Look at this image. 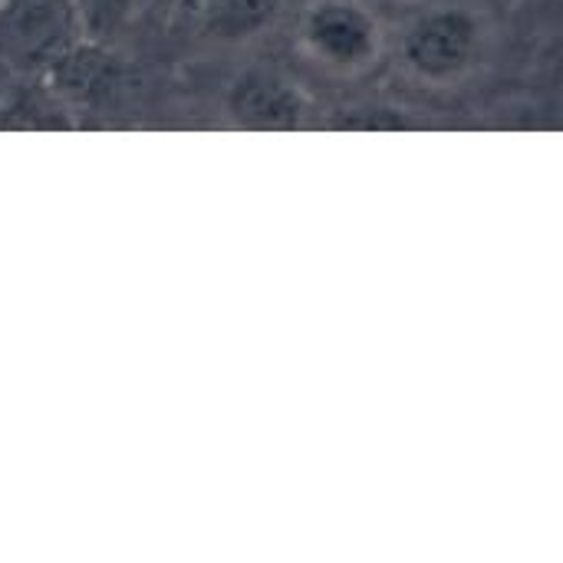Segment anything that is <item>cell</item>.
Wrapping results in <instances>:
<instances>
[{
  "instance_id": "obj_1",
  "label": "cell",
  "mask_w": 563,
  "mask_h": 563,
  "mask_svg": "<svg viewBox=\"0 0 563 563\" xmlns=\"http://www.w3.org/2000/svg\"><path fill=\"white\" fill-rule=\"evenodd\" d=\"M495 23L475 0H429L389 26V53L399 73L426 89L472 82L495 53Z\"/></svg>"
},
{
  "instance_id": "obj_2",
  "label": "cell",
  "mask_w": 563,
  "mask_h": 563,
  "mask_svg": "<svg viewBox=\"0 0 563 563\" xmlns=\"http://www.w3.org/2000/svg\"><path fill=\"white\" fill-rule=\"evenodd\" d=\"M300 56L340 79L373 73L389 53V23L369 0H307L294 20Z\"/></svg>"
},
{
  "instance_id": "obj_3",
  "label": "cell",
  "mask_w": 563,
  "mask_h": 563,
  "mask_svg": "<svg viewBox=\"0 0 563 563\" xmlns=\"http://www.w3.org/2000/svg\"><path fill=\"white\" fill-rule=\"evenodd\" d=\"M228 109L238 122L254 129H294L310 115V99L290 76L257 69L231 86Z\"/></svg>"
},
{
  "instance_id": "obj_4",
  "label": "cell",
  "mask_w": 563,
  "mask_h": 563,
  "mask_svg": "<svg viewBox=\"0 0 563 563\" xmlns=\"http://www.w3.org/2000/svg\"><path fill=\"white\" fill-rule=\"evenodd\" d=\"M284 0H201L205 30L224 43H244L261 36L280 13Z\"/></svg>"
},
{
  "instance_id": "obj_5",
  "label": "cell",
  "mask_w": 563,
  "mask_h": 563,
  "mask_svg": "<svg viewBox=\"0 0 563 563\" xmlns=\"http://www.w3.org/2000/svg\"><path fill=\"white\" fill-rule=\"evenodd\" d=\"M181 7H188V10H198L201 7V0H178Z\"/></svg>"
}]
</instances>
